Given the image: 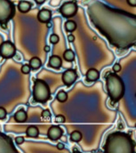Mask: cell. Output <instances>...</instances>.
Listing matches in <instances>:
<instances>
[{
    "label": "cell",
    "instance_id": "obj_14",
    "mask_svg": "<svg viewBox=\"0 0 136 153\" xmlns=\"http://www.w3.org/2000/svg\"><path fill=\"white\" fill-rule=\"evenodd\" d=\"M31 7H32V3L28 1H25V0H21L17 5L18 10L22 13H28L30 11Z\"/></svg>",
    "mask_w": 136,
    "mask_h": 153
},
{
    "label": "cell",
    "instance_id": "obj_15",
    "mask_svg": "<svg viewBox=\"0 0 136 153\" xmlns=\"http://www.w3.org/2000/svg\"><path fill=\"white\" fill-rule=\"evenodd\" d=\"M29 65L31 69L33 71H37L41 67L42 63L41 60L37 56H34L31 58L29 61Z\"/></svg>",
    "mask_w": 136,
    "mask_h": 153
},
{
    "label": "cell",
    "instance_id": "obj_9",
    "mask_svg": "<svg viewBox=\"0 0 136 153\" xmlns=\"http://www.w3.org/2000/svg\"><path fill=\"white\" fill-rule=\"evenodd\" d=\"M47 137L52 141H57L60 139L63 134V129L57 125L50 127L47 131Z\"/></svg>",
    "mask_w": 136,
    "mask_h": 153
},
{
    "label": "cell",
    "instance_id": "obj_12",
    "mask_svg": "<svg viewBox=\"0 0 136 153\" xmlns=\"http://www.w3.org/2000/svg\"><path fill=\"white\" fill-rule=\"evenodd\" d=\"M100 78V73L99 71L95 69L91 68L88 70L86 73V79L88 82H96Z\"/></svg>",
    "mask_w": 136,
    "mask_h": 153
},
{
    "label": "cell",
    "instance_id": "obj_5",
    "mask_svg": "<svg viewBox=\"0 0 136 153\" xmlns=\"http://www.w3.org/2000/svg\"><path fill=\"white\" fill-rule=\"evenodd\" d=\"M78 11V5L75 1H67L59 9V12L65 18H71L76 15Z\"/></svg>",
    "mask_w": 136,
    "mask_h": 153
},
{
    "label": "cell",
    "instance_id": "obj_16",
    "mask_svg": "<svg viewBox=\"0 0 136 153\" xmlns=\"http://www.w3.org/2000/svg\"><path fill=\"white\" fill-rule=\"evenodd\" d=\"M26 134L28 137L30 138H37L40 134L38 128L35 126H30L27 128L26 131Z\"/></svg>",
    "mask_w": 136,
    "mask_h": 153
},
{
    "label": "cell",
    "instance_id": "obj_7",
    "mask_svg": "<svg viewBox=\"0 0 136 153\" xmlns=\"http://www.w3.org/2000/svg\"><path fill=\"white\" fill-rule=\"evenodd\" d=\"M0 152H18L10 137L0 132Z\"/></svg>",
    "mask_w": 136,
    "mask_h": 153
},
{
    "label": "cell",
    "instance_id": "obj_19",
    "mask_svg": "<svg viewBox=\"0 0 136 153\" xmlns=\"http://www.w3.org/2000/svg\"><path fill=\"white\" fill-rule=\"evenodd\" d=\"M70 140L74 142H80L83 138V134L81 131L78 130H75V131H72L70 135Z\"/></svg>",
    "mask_w": 136,
    "mask_h": 153
},
{
    "label": "cell",
    "instance_id": "obj_10",
    "mask_svg": "<svg viewBox=\"0 0 136 153\" xmlns=\"http://www.w3.org/2000/svg\"><path fill=\"white\" fill-rule=\"evenodd\" d=\"M52 19V12L47 8H42L37 14V19L41 23L46 24L47 22L51 21Z\"/></svg>",
    "mask_w": 136,
    "mask_h": 153
},
{
    "label": "cell",
    "instance_id": "obj_4",
    "mask_svg": "<svg viewBox=\"0 0 136 153\" xmlns=\"http://www.w3.org/2000/svg\"><path fill=\"white\" fill-rule=\"evenodd\" d=\"M16 15V6L11 0H0V24L8 23Z\"/></svg>",
    "mask_w": 136,
    "mask_h": 153
},
{
    "label": "cell",
    "instance_id": "obj_21",
    "mask_svg": "<svg viewBox=\"0 0 136 153\" xmlns=\"http://www.w3.org/2000/svg\"><path fill=\"white\" fill-rule=\"evenodd\" d=\"M41 117L44 121H49L51 120V114L48 109H45L42 111L41 114Z\"/></svg>",
    "mask_w": 136,
    "mask_h": 153
},
{
    "label": "cell",
    "instance_id": "obj_26",
    "mask_svg": "<svg viewBox=\"0 0 136 153\" xmlns=\"http://www.w3.org/2000/svg\"><path fill=\"white\" fill-rule=\"evenodd\" d=\"M24 140L25 139L22 136H19V137H17L16 138H15V142L16 144L17 145H21L24 142Z\"/></svg>",
    "mask_w": 136,
    "mask_h": 153
},
{
    "label": "cell",
    "instance_id": "obj_35",
    "mask_svg": "<svg viewBox=\"0 0 136 153\" xmlns=\"http://www.w3.org/2000/svg\"><path fill=\"white\" fill-rule=\"evenodd\" d=\"M79 150L77 149L76 147H75V148H74V149H73V152H79Z\"/></svg>",
    "mask_w": 136,
    "mask_h": 153
},
{
    "label": "cell",
    "instance_id": "obj_8",
    "mask_svg": "<svg viewBox=\"0 0 136 153\" xmlns=\"http://www.w3.org/2000/svg\"><path fill=\"white\" fill-rule=\"evenodd\" d=\"M78 78V75L75 69H67L62 74L63 83L68 87L72 86L76 82Z\"/></svg>",
    "mask_w": 136,
    "mask_h": 153
},
{
    "label": "cell",
    "instance_id": "obj_28",
    "mask_svg": "<svg viewBox=\"0 0 136 153\" xmlns=\"http://www.w3.org/2000/svg\"><path fill=\"white\" fill-rule=\"evenodd\" d=\"M126 2L131 7H136V0H126Z\"/></svg>",
    "mask_w": 136,
    "mask_h": 153
},
{
    "label": "cell",
    "instance_id": "obj_29",
    "mask_svg": "<svg viewBox=\"0 0 136 153\" xmlns=\"http://www.w3.org/2000/svg\"><path fill=\"white\" fill-rule=\"evenodd\" d=\"M67 39H68V40H69V42H74L75 38V36L74 35L70 34L69 35H68Z\"/></svg>",
    "mask_w": 136,
    "mask_h": 153
},
{
    "label": "cell",
    "instance_id": "obj_30",
    "mask_svg": "<svg viewBox=\"0 0 136 153\" xmlns=\"http://www.w3.org/2000/svg\"><path fill=\"white\" fill-rule=\"evenodd\" d=\"M56 147L59 150H63L65 149V145L63 143H58L56 146Z\"/></svg>",
    "mask_w": 136,
    "mask_h": 153
},
{
    "label": "cell",
    "instance_id": "obj_20",
    "mask_svg": "<svg viewBox=\"0 0 136 153\" xmlns=\"http://www.w3.org/2000/svg\"><path fill=\"white\" fill-rule=\"evenodd\" d=\"M68 99V94L61 90V91H60L56 95V100L60 102H65Z\"/></svg>",
    "mask_w": 136,
    "mask_h": 153
},
{
    "label": "cell",
    "instance_id": "obj_27",
    "mask_svg": "<svg viewBox=\"0 0 136 153\" xmlns=\"http://www.w3.org/2000/svg\"><path fill=\"white\" fill-rule=\"evenodd\" d=\"M121 70V66L119 63H116V64L112 67V71H114V73H119Z\"/></svg>",
    "mask_w": 136,
    "mask_h": 153
},
{
    "label": "cell",
    "instance_id": "obj_33",
    "mask_svg": "<svg viewBox=\"0 0 136 153\" xmlns=\"http://www.w3.org/2000/svg\"><path fill=\"white\" fill-rule=\"evenodd\" d=\"M0 26H1V28L3 30H6L8 28V25L7 23H2V24H0Z\"/></svg>",
    "mask_w": 136,
    "mask_h": 153
},
{
    "label": "cell",
    "instance_id": "obj_17",
    "mask_svg": "<svg viewBox=\"0 0 136 153\" xmlns=\"http://www.w3.org/2000/svg\"><path fill=\"white\" fill-rule=\"evenodd\" d=\"M63 58L67 62H72L75 60V55L73 50L70 49H68L63 53Z\"/></svg>",
    "mask_w": 136,
    "mask_h": 153
},
{
    "label": "cell",
    "instance_id": "obj_24",
    "mask_svg": "<svg viewBox=\"0 0 136 153\" xmlns=\"http://www.w3.org/2000/svg\"><path fill=\"white\" fill-rule=\"evenodd\" d=\"M66 119L65 117L63 115H58L55 117V123H65Z\"/></svg>",
    "mask_w": 136,
    "mask_h": 153
},
{
    "label": "cell",
    "instance_id": "obj_34",
    "mask_svg": "<svg viewBox=\"0 0 136 153\" xmlns=\"http://www.w3.org/2000/svg\"><path fill=\"white\" fill-rule=\"evenodd\" d=\"M46 26H47V27L48 28H51V27H52V24H51V22H47V23H46Z\"/></svg>",
    "mask_w": 136,
    "mask_h": 153
},
{
    "label": "cell",
    "instance_id": "obj_6",
    "mask_svg": "<svg viewBox=\"0 0 136 153\" xmlns=\"http://www.w3.org/2000/svg\"><path fill=\"white\" fill-rule=\"evenodd\" d=\"M16 47L15 44L10 40L3 42L0 44V56L4 59H10L16 54Z\"/></svg>",
    "mask_w": 136,
    "mask_h": 153
},
{
    "label": "cell",
    "instance_id": "obj_11",
    "mask_svg": "<svg viewBox=\"0 0 136 153\" xmlns=\"http://www.w3.org/2000/svg\"><path fill=\"white\" fill-rule=\"evenodd\" d=\"M62 64V60L60 56L58 55H52L49 59L48 66L51 68L58 70L61 67Z\"/></svg>",
    "mask_w": 136,
    "mask_h": 153
},
{
    "label": "cell",
    "instance_id": "obj_3",
    "mask_svg": "<svg viewBox=\"0 0 136 153\" xmlns=\"http://www.w3.org/2000/svg\"><path fill=\"white\" fill-rule=\"evenodd\" d=\"M33 98L35 102L42 104L51 100V89L45 81L42 79H35L33 87Z\"/></svg>",
    "mask_w": 136,
    "mask_h": 153
},
{
    "label": "cell",
    "instance_id": "obj_31",
    "mask_svg": "<svg viewBox=\"0 0 136 153\" xmlns=\"http://www.w3.org/2000/svg\"><path fill=\"white\" fill-rule=\"evenodd\" d=\"M44 50L45 53H49V52H50V51H51V48H50L49 46H47H47H44Z\"/></svg>",
    "mask_w": 136,
    "mask_h": 153
},
{
    "label": "cell",
    "instance_id": "obj_32",
    "mask_svg": "<svg viewBox=\"0 0 136 153\" xmlns=\"http://www.w3.org/2000/svg\"><path fill=\"white\" fill-rule=\"evenodd\" d=\"M45 1H46V0H35V3L37 4H42L45 2Z\"/></svg>",
    "mask_w": 136,
    "mask_h": 153
},
{
    "label": "cell",
    "instance_id": "obj_23",
    "mask_svg": "<svg viewBox=\"0 0 136 153\" xmlns=\"http://www.w3.org/2000/svg\"><path fill=\"white\" fill-rule=\"evenodd\" d=\"M31 70V67L29 64L23 65L21 67V73L24 74H28L30 73Z\"/></svg>",
    "mask_w": 136,
    "mask_h": 153
},
{
    "label": "cell",
    "instance_id": "obj_18",
    "mask_svg": "<svg viewBox=\"0 0 136 153\" xmlns=\"http://www.w3.org/2000/svg\"><path fill=\"white\" fill-rule=\"evenodd\" d=\"M65 28L67 32L72 33L77 28V23L72 20H68L65 23Z\"/></svg>",
    "mask_w": 136,
    "mask_h": 153
},
{
    "label": "cell",
    "instance_id": "obj_25",
    "mask_svg": "<svg viewBox=\"0 0 136 153\" xmlns=\"http://www.w3.org/2000/svg\"><path fill=\"white\" fill-rule=\"evenodd\" d=\"M7 115V111L3 107L0 106V120L6 119Z\"/></svg>",
    "mask_w": 136,
    "mask_h": 153
},
{
    "label": "cell",
    "instance_id": "obj_2",
    "mask_svg": "<svg viewBox=\"0 0 136 153\" xmlns=\"http://www.w3.org/2000/svg\"><path fill=\"white\" fill-rule=\"evenodd\" d=\"M106 89L113 104L121 100L125 95V85L123 79L116 73L108 72L106 76Z\"/></svg>",
    "mask_w": 136,
    "mask_h": 153
},
{
    "label": "cell",
    "instance_id": "obj_22",
    "mask_svg": "<svg viewBox=\"0 0 136 153\" xmlns=\"http://www.w3.org/2000/svg\"><path fill=\"white\" fill-rule=\"evenodd\" d=\"M49 41L52 44H56L60 41V37L56 33H52L50 35Z\"/></svg>",
    "mask_w": 136,
    "mask_h": 153
},
{
    "label": "cell",
    "instance_id": "obj_1",
    "mask_svg": "<svg viewBox=\"0 0 136 153\" xmlns=\"http://www.w3.org/2000/svg\"><path fill=\"white\" fill-rule=\"evenodd\" d=\"M135 143L130 134L116 131L107 136L103 149L107 153H134Z\"/></svg>",
    "mask_w": 136,
    "mask_h": 153
},
{
    "label": "cell",
    "instance_id": "obj_13",
    "mask_svg": "<svg viewBox=\"0 0 136 153\" xmlns=\"http://www.w3.org/2000/svg\"><path fill=\"white\" fill-rule=\"evenodd\" d=\"M13 119L16 123H24L28 119V114L24 108H21L16 112Z\"/></svg>",
    "mask_w": 136,
    "mask_h": 153
}]
</instances>
